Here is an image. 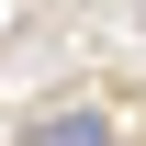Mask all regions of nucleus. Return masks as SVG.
<instances>
[{
	"instance_id": "1",
	"label": "nucleus",
	"mask_w": 146,
	"mask_h": 146,
	"mask_svg": "<svg viewBox=\"0 0 146 146\" xmlns=\"http://www.w3.org/2000/svg\"><path fill=\"white\" fill-rule=\"evenodd\" d=\"M34 146H112V124H101V112H45Z\"/></svg>"
}]
</instances>
